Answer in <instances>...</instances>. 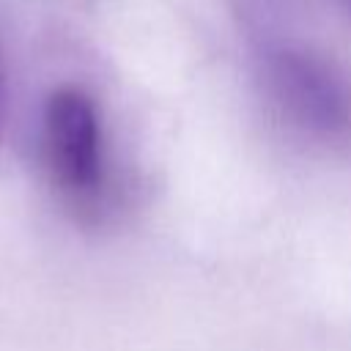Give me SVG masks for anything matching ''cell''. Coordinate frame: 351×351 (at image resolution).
Returning <instances> with one entry per match:
<instances>
[{
  "label": "cell",
  "mask_w": 351,
  "mask_h": 351,
  "mask_svg": "<svg viewBox=\"0 0 351 351\" xmlns=\"http://www.w3.org/2000/svg\"><path fill=\"white\" fill-rule=\"evenodd\" d=\"M5 90H8V80H5V52H3V41H0V129H3V118H5Z\"/></svg>",
  "instance_id": "4"
},
{
  "label": "cell",
  "mask_w": 351,
  "mask_h": 351,
  "mask_svg": "<svg viewBox=\"0 0 351 351\" xmlns=\"http://www.w3.org/2000/svg\"><path fill=\"white\" fill-rule=\"evenodd\" d=\"M236 3L244 11V16H247L250 25H261V22L274 19L280 14L282 3H288V0H236Z\"/></svg>",
  "instance_id": "3"
},
{
  "label": "cell",
  "mask_w": 351,
  "mask_h": 351,
  "mask_svg": "<svg viewBox=\"0 0 351 351\" xmlns=\"http://www.w3.org/2000/svg\"><path fill=\"white\" fill-rule=\"evenodd\" d=\"M255 58L258 82L280 121L321 145L351 143V80L337 63L291 41H263Z\"/></svg>",
  "instance_id": "2"
},
{
  "label": "cell",
  "mask_w": 351,
  "mask_h": 351,
  "mask_svg": "<svg viewBox=\"0 0 351 351\" xmlns=\"http://www.w3.org/2000/svg\"><path fill=\"white\" fill-rule=\"evenodd\" d=\"M343 3H346V5H348V11H351V0H343Z\"/></svg>",
  "instance_id": "5"
},
{
  "label": "cell",
  "mask_w": 351,
  "mask_h": 351,
  "mask_svg": "<svg viewBox=\"0 0 351 351\" xmlns=\"http://www.w3.org/2000/svg\"><path fill=\"white\" fill-rule=\"evenodd\" d=\"M41 165L63 208L82 225H101L112 211V173L96 99L77 88H55L41 107Z\"/></svg>",
  "instance_id": "1"
}]
</instances>
